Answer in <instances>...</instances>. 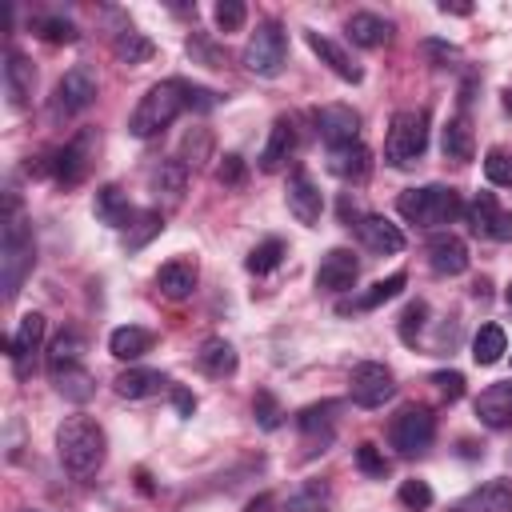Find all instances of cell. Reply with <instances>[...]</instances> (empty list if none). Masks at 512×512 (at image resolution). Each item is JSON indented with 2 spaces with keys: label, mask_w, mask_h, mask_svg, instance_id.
Masks as SVG:
<instances>
[{
  "label": "cell",
  "mask_w": 512,
  "mask_h": 512,
  "mask_svg": "<svg viewBox=\"0 0 512 512\" xmlns=\"http://www.w3.org/2000/svg\"><path fill=\"white\" fill-rule=\"evenodd\" d=\"M332 412H340V404H336V400L308 404V408H300L296 424H300V432H304V436H320V444H328V440H332Z\"/></svg>",
  "instance_id": "cell-37"
},
{
  "label": "cell",
  "mask_w": 512,
  "mask_h": 512,
  "mask_svg": "<svg viewBox=\"0 0 512 512\" xmlns=\"http://www.w3.org/2000/svg\"><path fill=\"white\" fill-rule=\"evenodd\" d=\"M216 180L224 188H240L244 184V156L240 152H224L220 164H216Z\"/></svg>",
  "instance_id": "cell-48"
},
{
  "label": "cell",
  "mask_w": 512,
  "mask_h": 512,
  "mask_svg": "<svg viewBox=\"0 0 512 512\" xmlns=\"http://www.w3.org/2000/svg\"><path fill=\"white\" fill-rule=\"evenodd\" d=\"M148 348H152V332L140 328V324H120V328H112V336H108V352H112L116 360H140Z\"/></svg>",
  "instance_id": "cell-33"
},
{
  "label": "cell",
  "mask_w": 512,
  "mask_h": 512,
  "mask_svg": "<svg viewBox=\"0 0 512 512\" xmlns=\"http://www.w3.org/2000/svg\"><path fill=\"white\" fill-rule=\"evenodd\" d=\"M316 120V132L328 148H340V144H356L360 140V112L348 108V104H324L312 112Z\"/></svg>",
  "instance_id": "cell-12"
},
{
  "label": "cell",
  "mask_w": 512,
  "mask_h": 512,
  "mask_svg": "<svg viewBox=\"0 0 512 512\" xmlns=\"http://www.w3.org/2000/svg\"><path fill=\"white\" fill-rule=\"evenodd\" d=\"M284 200H288V212H292L300 224H308V228H312V224L320 220V212H324V196H320V188L312 184V176H308L304 168L288 172Z\"/></svg>",
  "instance_id": "cell-13"
},
{
  "label": "cell",
  "mask_w": 512,
  "mask_h": 512,
  "mask_svg": "<svg viewBox=\"0 0 512 512\" xmlns=\"http://www.w3.org/2000/svg\"><path fill=\"white\" fill-rule=\"evenodd\" d=\"M356 468H360L364 476H384V472H388V460H384V452H380L376 444H360V448H356Z\"/></svg>",
  "instance_id": "cell-49"
},
{
  "label": "cell",
  "mask_w": 512,
  "mask_h": 512,
  "mask_svg": "<svg viewBox=\"0 0 512 512\" xmlns=\"http://www.w3.org/2000/svg\"><path fill=\"white\" fill-rule=\"evenodd\" d=\"M428 264L436 276H460L468 268V244L456 232H436L428 240Z\"/></svg>",
  "instance_id": "cell-19"
},
{
  "label": "cell",
  "mask_w": 512,
  "mask_h": 512,
  "mask_svg": "<svg viewBox=\"0 0 512 512\" xmlns=\"http://www.w3.org/2000/svg\"><path fill=\"white\" fill-rule=\"evenodd\" d=\"M504 304H508V308H512V284H508V292H504Z\"/></svg>",
  "instance_id": "cell-56"
},
{
  "label": "cell",
  "mask_w": 512,
  "mask_h": 512,
  "mask_svg": "<svg viewBox=\"0 0 512 512\" xmlns=\"http://www.w3.org/2000/svg\"><path fill=\"white\" fill-rule=\"evenodd\" d=\"M108 436L92 416H68L56 428V456L72 476H92L104 464Z\"/></svg>",
  "instance_id": "cell-2"
},
{
  "label": "cell",
  "mask_w": 512,
  "mask_h": 512,
  "mask_svg": "<svg viewBox=\"0 0 512 512\" xmlns=\"http://www.w3.org/2000/svg\"><path fill=\"white\" fill-rule=\"evenodd\" d=\"M440 152H444V160H456V164H468L476 156V136H472V124L464 112H456L440 128Z\"/></svg>",
  "instance_id": "cell-27"
},
{
  "label": "cell",
  "mask_w": 512,
  "mask_h": 512,
  "mask_svg": "<svg viewBox=\"0 0 512 512\" xmlns=\"http://www.w3.org/2000/svg\"><path fill=\"white\" fill-rule=\"evenodd\" d=\"M428 148V112L424 108H400L384 136V160L392 168H408Z\"/></svg>",
  "instance_id": "cell-5"
},
{
  "label": "cell",
  "mask_w": 512,
  "mask_h": 512,
  "mask_svg": "<svg viewBox=\"0 0 512 512\" xmlns=\"http://www.w3.org/2000/svg\"><path fill=\"white\" fill-rule=\"evenodd\" d=\"M184 108H188V80H160V84H152V88L140 96V104L132 108L128 132H132L136 140H152V136H160Z\"/></svg>",
  "instance_id": "cell-3"
},
{
  "label": "cell",
  "mask_w": 512,
  "mask_h": 512,
  "mask_svg": "<svg viewBox=\"0 0 512 512\" xmlns=\"http://www.w3.org/2000/svg\"><path fill=\"white\" fill-rule=\"evenodd\" d=\"M436 440V416L428 408H400V416L388 424V444L400 452V456H420L428 452Z\"/></svg>",
  "instance_id": "cell-8"
},
{
  "label": "cell",
  "mask_w": 512,
  "mask_h": 512,
  "mask_svg": "<svg viewBox=\"0 0 512 512\" xmlns=\"http://www.w3.org/2000/svg\"><path fill=\"white\" fill-rule=\"evenodd\" d=\"M252 412H256V424L264 428V432H272V428H280V404H276V396L268 392V388H260L256 396H252Z\"/></svg>",
  "instance_id": "cell-45"
},
{
  "label": "cell",
  "mask_w": 512,
  "mask_h": 512,
  "mask_svg": "<svg viewBox=\"0 0 512 512\" xmlns=\"http://www.w3.org/2000/svg\"><path fill=\"white\" fill-rule=\"evenodd\" d=\"M92 100H96V72L88 64H72L56 80L52 100H48V112H52V120H72L84 108H92Z\"/></svg>",
  "instance_id": "cell-7"
},
{
  "label": "cell",
  "mask_w": 512,
  "mask_h": 512,
  "mask_svg": "<svg viewBox=\"0 0 512 512\" xmlns=\"http://www.w3.org/2000/svg\"><path fill=\"white\" fill-rule=\"evenodd\" d=\"M32 88H36V68L32 60L20 52V48H8L4 52V92H8V104L12 108H24L32 100Z\"/></svg>",
  "instance_id": "cell-18"
},
{
  "label": "cell",
  "mask_w": 512,
  "mask_h": 512,
  "mask_svg": "<svg viewBox=\"0 0 512 512\" xmlns=\"http://www.w3.org/2000/svg\"><path fill=\"white\" fill-rule=\"evenodd\" d=\"M88 352V340L80 328H60L48 344V372H64V368H76Z\"/></svg>",
  "instance_id": "cell-29"
},
{
  "label": "cell",
  "mask_w": 512,
  "mask_h": 512,
  "mask_svg": "<svg viewBox=\"0 0 512 512\" xmlns=\"http://www.w3.org/2000/svg\"><path fill=\"white\" fill-rule=\"evenodd\" d=\"M328 504H332L328 480H304V484L284 500V512H328Z\"/></svg>",
  "instance_id": "cell-36"
},
{
  "label": "cell",
  "mask_w": 512,
  "mask_h": 512,
  "mask_svg": "<svg viewBox=\"0 0 512 512\" xmlns=\"http://www.w3.org/2000/svg\"><path fill=\"white\" fill-rule=\"evenodd\" d=\"M212 16H216V28H220V32H240L244 20H248V8H244L240 0H220Z\"/></svg>",
  "instance_id": "cell-46"
},
{
  "label": "cell",
  "mask_w": 512,
  "mask_h": 512,
  "mask_svg": "<svg viewBox=\"0 0 512 512\" xmlns=\"http://www.w3.org/2000/svg\"><path fill=\"white\" fill-rule=\"evenodd\" d=\"M476 416H480L484 428H508L512 424V380L488 384L476 396Z\"/></svg>",
  "instance_id": "cell-22"
},
{
  "label": "cell",
  "mask_w": 512,
  "mask_h": 512,
  "mask_svg": "<svg viewBox=\"0 0 512 512\" xmlns=\"http://www.w3.org/2000/svg\"><path fill=\"white\" fill-rule=\"evenodd\" d=\"M424 52H428V56H436L440 64H448V60H460V48H452V44H440V40H424Z\"/></svg>",
  "instance_id": "cell-52"
},
{
  "label": "cell",
  "mask_w": 512,
  "mask_h": 512,
  "mask_svg": "<svg viewBox=\"0 0 512 512\" xmlns=\"http://www.w3.org/2000/svg\"><path fill=\"white\" fill-rule=\"evenodd\" d=\"M52 380H56V392L68 396V400H76V404H84V400L96 392V380H92V372H88L84 364L64 368V372H52Z\"/></svg>",
  "instance_id": "cell-38"
},
{
  "label": "cell",
  "mask_w": 512,
  "mask_h": 512,
  "mask_svg": "<svg viewBox=\"0 0 512 512\" xmlns=\"http://www.w3.org/2000/svg\"><path fill=\"white\" fill-rule=\"evenodd\" d=\"M292 152H296V124L288 116H280V120H272V132L260 148V172H280Z\"/></svg>",
  "instance_id": "cell-23"
},
{
  "label": "cell",
  "mask_w": 512,
  "mask_h": 512,
  "mask_svg": "<svg viewBox=\"0 0 512 512\" xmlns=\"http://www.w3.org/2000/svg\"><path fill=\"white\" fill-rule=\"evenodd\" d=\"M504 352H508L504 328H500V324H480L476 336H472V360H476L480 368H488V364H496Z\"/></svg>",
  "instance_id": "cell-35"
},
{
  "label": "cell",
  "mask_w": 512,
  "mask_h": 512,
  "mask_svg": "<svg viewBox=\"0 0 512 512\" xmlns=\"http://www.w3.org/2000/svg\"><path fill=\"white\" fill-rule=\"evenodd\" d=\"M344 36L356 44V48H384L392 40V24L376 12H352L344 20Z\"/></svg>",
  "instance_id": "cell-24"
},
{
  "label": "cell",
  "mask_w": 512,
  "mask_h": 512,
  "mask_svg": "<svg viewBox=\"0 0 512 512\" xmlns=\"http://www.w3.org/2000/svg\"><path fill=\"white\" fill-rule=\"evenodd\" d=\"M484 176H488V184H496V188H512V152L488 148V156H484Z\"/></svg>",
  "instance_id": "cell-44"
},
{
  "label": "cell",
  "mask_w": 512,
  "mask_h": 512,
  "mask_svg": "<svg viewBox=\"0 0 512 512\" xmlns=\"http://www.w3.org/2000/svg\"><path fill=\"white\" fill-rule=\"evenodd\" d=\"M196 276H200L196 260L176 256V260L160 264V272H156V288H160V296H168V300H188L192 288H196Z\"/></svg>",
  "instance_id": "cell-21"
},
{
  "label": "cell",
  "mask_w": 512,
  "mask_h": 512,
  "mask_svg": "<svg viewBox=\"0 0 512 512\" xmlns=\"http://www.w3.org/2000/svg\"><path fill=\"white\" fill-rule=\"evenodd\" d=\"M112 52H116L120 64H144V60L156 56V44H152L144 32H136V28H120V32L112 36Z\"/></svg>",
  "instance_id": "cell-34"
},
{
  "label": "cell",
  "mask_w": 512,
  "mask_h": 512,
  "mask_svg": "<svg viewBox=\"0 0 512 512\" xmlns=\"http://www.w3.org/2000/svg\"><path fill=\"white\" fill-rule=\"evenodd\" d=\"M284 260V240H276V236H268V240H260L252 252H248V272H256V276H264V272H272L276 264Z\"/></svg>",
  "instance_id": "cell-39"
},
{
  "label": "cell",
  "mask_w": 512,
  "mask_h": 512,
  "mask_svg": "<svg viewBox=\"0 0 512 512\" xmlns=\"http://www.w3.org/2000/svg\"><path fill=\"white\" fill-rule=\"evenodd\" d=\"M284 60H288V36H284V28L276 20H260L256 32L244 44V68L252 76H280Z\"/></svg>",
  "instance_id": "cell-6"
},
{
  "label": "cell",
  "mask_w": 512,
  "mask_h": 512,
  "mask_svg": "<svg viewBox=\"0 0 512 512\" xmlns=\"http://www.w3.org/2000/svg\"><path fill=\"white\" fill-rule=\"evenodd\" d=\"M268 504H272V500H268V496H260V500H252V504H248V512H264Z\"/></svg>",
  "instance_id": "cell-55"
},
{
  "label": "cell",
  "mask_w": 512,
  "mask_h": 512,
  "mask_svg": "<svg viewBox=\"0 0 512 512\" xmlns=\"http://www.w3.org/2000/svg\"><path fill=\"white\" fill-rule=\"evenodd\" d=\"M304 40H308V48L320 56V64H328V68H332L340 80H348V84H360V68L352 64V56H348V52H344L336 40H328V36H320V32H308Z\"/></svg>",
  "instance_id": "cell-30"
},
{
  "label": "cell",
  "mask_w": 512,
  "mask_h": 512,
  "mask_svg": "<svg viewBox=\"0 0 512 512\" xmlns=\"http://www.w3.org/2000/svg\"><path fill=\"white\" fill-rule=\"evenodd\" d=\"M452 512H512V480L508 476H492L480 488H472L468 496H460L452 504Z\"/></svg>",
  "instance_id": "cell-17"
},
{
  "label": "cell",
  "mask_w": 512,
  "mask_h": 512,
  "mask_svg": "<svg viewBox=\"0 0 512 512\" xmlns=\"http://www.w3.org/2000/svg\"><path fill=\"white\" fill-rule=\"evenodd\" d=\"M404 284H408V276H404V272H392V276L376 280L368 292H360V296H352V300H340V304H336V312H340V316H348V312H372V308H380V304L396 300V296L404 292Z\"/></svg>",
  "instance_id": "cell-26"
},
{
  "label": "cell",
  "mask_w": 512,
  "mask_h": 512,
  "mask_svg": "<svg viewBox=\"0 0 512 512\" xmlns=\"http://www.w3.org/2000/svg\"><path fill=\"white\" fill-rule=\"evenodd\" d=\"M440 12H456V16H468L472 8H468V4H448V0H444V4H440Z\"/></svg>",
  "instance_id": "cell-54"
},
{
  "label": "cell",
  "mask_w": 512,
  "mask_h": 512,
  "mask_svg": "<svg viewBox=\"0 0 512 512\" xmlns=\"http://www.w3.org/2000/svg\"><path fill=\"white\" fill-rule=\"evenodd\" d=\"M220 104V96L212 92V88H204V84H188V108L192 112H212Z\"/></svg>",
  "instance_id": "cell-51"
},
{
  "label": "cell",
  "mask_w": 512,
  "mask_h": 512,
  "mask_svg": "<svg viewBox=\"0 0 512 512\" xmlns=\"http://www.w3.org/2000/svg\"><path fill=\"white\" fill-rule=\"evenodd\" d=\"M432 384H436V392H440L444 400H460V396H464V376H460L456 368L436 372V376H432Z\"/></svg>",
  "instance_id": "cell-50"
},
{
  "label": "cell",
  "mask_w": 512,
  "mask_h": 512,
  "mask_svg": "<svg viewBox=\"0 0 512 512\" xmlns=\"http://www.w3.org/2000/svg\"><path fill=\"white\" fill-rule=\"evenodd\" d=\"M164 228V216L152 208V212H136V220L128 224V232H124V240H128V248H144L156 232Z\"/></svg>",
  "instance_id": "cell-41"
},
{
  "label": "cell",
  "mask_w": 512,
  "mask_h": 512,
  "mask_svg": "<svg viewBox=\"0 0 512 512\" xmlns=\"http://www.w3.org/2000/svg\"><path fill=\"white\" fill-rule=\"evenodd\" d=\"M328 172L340 176V180H364L372 172V152L356 140V144H340V148H328Z\"/></svg>",
  "instance_id": "cell-28"
},
{
  "label": "cell",
  "mask_w": 512,
  "mask_h": 512,
  "mask_svg": "<svg viewBox=\"0 0 512 512\" xmlns=\"http://www.w3.org/2000/svg\"><path fill=\"white\" fill-rule=\"evenodd\" d=\"M164 384H168V376H164V372H156V368H124V372L112 380V388H116L124 400L156 396Z\"/></svg>",
  "instance_id": "cell-31"
},
{
  "label": "cell",
  "mask_w": 512,
  "mask_h": 512,
  "mask_svg": "<svg viewBox=\"0 0 512 512\" xmlns=\"http://www.w3.org/2000/svg\"><path fill=\"white\" fill-rule=\"evenodd\" d=\"M396 212H400L408 224L436 228V224L456 220L464 208H460V196H456L448 184H420V188H404V192L396 196Z\"/></svg>",
  "instance_id": "cell-4"
},
{
  "label": "cell",
  "mask_w": 512,
  "mask_h": 512,
  "mask_svg": "<svg viewBox=\"0 0 512 512\" xmlns=\"http://www.w3.org/2000/svg\"><path fill=\"white\" fill-rule=\"evenodd\" d=\"M180 164L184 168H200L204 160H208V152H212V136H208V128H192L188 136H184V144H180Z\"/></svg>",
  "instance_id": "cell-42"
},
{
  "label": "cell",
  "mask_w": 512,
  "mask_h": 512,
  "mask_svg": "<svg viewBox=\"0 0 512 512\" xmlns=\"http://www.w3.org/2000/svg\"><path fill=\"white\" fill-rule=\"evenodd\" d=\"M44 332H48V320H44V312H24V316H20L16 332L8 336V356H12L16 372H24V368H28V360L40 352V344H44Z\"/></svg>",
  "instance_id": "cell-16"
},
{
  "label": "cell",
  "mask_w": 512,
  "mask_h": 512,
  "mask_svg": "<svg viewBox=\"0 0 512 512\" xmlns=\"http://www.w3.org/2000/svg\"><path fill=\"white\" fill-rule=\"evenodd\" d=\"M36 36L48 40V44H76L80 40V28L64 16H40L36 20Z\"/></svg>",
  "instance_id": "cell-40"
},
{
  "label": "cell",
  "mask_w": 512,
  "mask_h": 512,
  "mask_svg": "<svg viewBox=\"0 0 512 512\" xmlns=\"http://www.w3.org/2000/svg\"><path fill=\"white\" fill-rule=\"evenodd\" d=\"M356 276H360V260L352 248H332L324 252L320 268H316V288H328V292H348L356 288Z\"/></svg>",
  "instance_id": "cell-15"
},
{
  "label": "cell",
  "mask_w": 512,
  "mask_h": 512,
  "mask_svg": "<svg viewBox=\"0 0 512 512\" xmlns=\"http://www.w3.org/2000/svg\"><path fill=\"white\" fill-rule=\"evenodd\" d=\"M348 392H352V400L360 408H380V404H388L396 396V376L380 360H360L352 368V376H348Z\"/></svg>",
  "instance_id": "cell-9"
},
{
  "label": "cell",
  "mask_w": 512,
  "mask_h": 512,
  "mask_svg": "<svg viewBox=\"0 0 512 512\" xmlns=\"http://www.w3.org/2000/svg\"><path fill=\"white\" fill-rule=\"evenodd\" d=\"M36 264V244H32V228L20 220L16 212V196L8 192V208H4V228H0V288L4 300H16L28 272Z\"/></svg>",
  "instance_id": "cell-1"
},
{
  "label": "cell",
  "mask_w": 512,
  "mask_h": 512,
  "mask_svg": "<svg viewBox=\"0 0 512 512\" xmlns=\"http://www.w3.org/2000/svg\"><path fill=\"white\" fill-rule=\"evenodd\" d=\"M424 324H428V304L424 300H408L404 312H400V340L404 344H416L420 332H424Z\"/></svg>",
  "instance_id": "cell-43"
},
{
  "label": "cell",
  "mask_w": 512,
  "mask_h": 512,
  "mask_svg": "<svg viewBox=\"0 0 512 512\" xmlns=\"http://www.w3.org/2000/svg\"><path fill=\"white\" fill-rule=\"evenodd\" d=\"M356 236H360V244H364L368 252H376V256H396V252H404V232H400V224H392L388 216L364 212V216L356 220Z\"/></svg>",
  "instance_id": "cell-14"
},
{
  "label": "cell",
  "mask_w": 512,
  "mask_h": 512,
  "mask_svg": "<svg viewBox=\"0 0 512 512\" xmlns=\"http://www.w3.org/2000/svg\"><path fill=\"white\" fill-rule=\"evenodd\" d=\"M396 496H400V504H404V508H412V512L432 508V488H428L424 480H404Z\"/></svg>",
  "instance_id": "cell-47"
},
{
  "label": "cell",
  "mask_w": 512,
  "mask_h": 512,
  "mask_svg": "<svg viewBox=\"0 0 512 512\" xmlns=\"http://www.w3.org/2000/svg\"><path fill=\"white\" fill-rule=\"evenodd\" d=\"M464 220L476 236H488V240H500V244L512 240V212H504L492 192H476L464 208Z\"/></svg>",
  "instance_id": "cell-11"
},
{
  "label": "cell",
  "mask_w": 512,
  "mask_h": 512,
  "mask_svg": "<svg viewBox=\"0 0 512 512\" xmlns=\"http://www.w3.org/2000/svg\"><path fill=\"white\" fill-rule=\"evenodd\" d=\"M196 364L212 376V380H224V376H232L236 372V348L228 344V340H220V336H212V340H204L200 344V352H196Z\"/></svg>",
  "instance_id": "cell-32"
},
{
  "label": "cell",
  "mask_w": 512,
  "mask_h": 512,
  "mask_svg": "<svg viewBox=\"0 0 512 512\" xmlns=\"http://www.w3.org/2000/svg\"><path fill=\"white\" fill-rule=\"evenodd\" d=\"M92 212H96V220H104L108 228H124V232H128V224L136 220V208L128 204V192H124L120 184H100V188H96V200H92Z\"/></svg>",
  "instance_id": "cell-20"
},
{
  "label": "cell",
  "mask_w": 512,
  "mask_h": 512,
  "mask_svg": "<svg viewBox=\"0 0 512 512\" xmlns=\"http://www.w3.org/2000/svg\"><path fill=\"white\" fill-rule=\"evenodd\" d=\"M148 184H152V196L156 200H164L168 208H176L184 200V188H188V168L180 160H160L148 172Z\"/></svg>",
  "instance_id": "cell-25"
},
{
  "label": "cell",
  "mask_w": 512,
  "mask_h": 512,
  "mask_svg": "<svg viewBox=\"0 0 512 512\" xmlns=\"http://www.w3.org/2000/svg\"><path fill=\"white\" fill-rule=\"evenodd\" d=\"M92 148H96V136H92V132H80V136H72L64 148H56V152H52V160H48L52 180H56V184H64V188L80 184V180L88 176Z\"/></svg>",
  "instance_id": "cell-10"
},
{
  "label": "cell",
  "mask_w": 512,
  "mask_h": 512,
  "mask_svg": "<svg viewBox=\"0 0 512 512\" xmlns=\"http://www.w3.org/2000/svg\"><path fill=\"white\" fill-rule=\"evenodd\" d=\"M172 404H176V412H180V416H192V412H196V396H192V392H184V388H176V392H172Z\"/></svg>",
  "instance_id": "cell-53"
}]
</instances>
